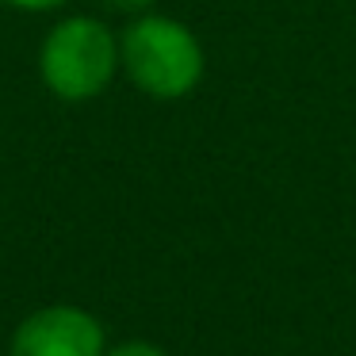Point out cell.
<instances>
[{"instance_id": "obj_1", "label": "cell", "mask_w": 356, "mask_h": 356, "mask_svg": "<svg viewBox=\"0 0 356 356\" xmlns=\"http://www.w3.org/2000/svg\"><path fill=\"white\" fill-rule=\"evenodd\" d=\"M119 62L123 77L142 96L161 104L192 96L207 73V54L195 31L154 8L127 19L119 31Z\"/></svg>"}, {"instance_id": "obj_2", "label": "cell", "mask_w": 356, "mask_h": 356, "mask_svg": "<svg viewBox=\"0 0 356 356\" xmlns=\"http://www.w3.org/2000/svg\"><path fill=\"white\" fill-rule=\"evenodd\" d=\"M39 81L54 100L88 104L111 88L123 73L119 62V31L100 16H62L39 42Z\"/></svg>"}, {"instance_id": "obj_3", "label": "cell", "mask_w": 356, "mask_h": 356, "mask_svg": "<svg viewBox=\"0 0 356 356\" xmlns=\"http://www.w3.org/2000/svg\"><path fill=\"white\" fill-rule=\"evenodd\" d=\"M108 333L100 318L73 302L39 307L16 325L8 356H104Z\"/></svg>"}, {"instance_id": "obj_4", "label": "cell", "mask_w": 356, "mask_h": 356, "mask_svg": "<svg viewBox=\"0 0 356 356\" xmlns=\"http://www.w3.org/2000/svg\"><path fill=\"white\" fill-rule=\"evenodd\" d=\"M104 356H169L161 345H154V341H123V345L108 348Z\"/></svg>"}, {"instance_id": "obj_5", "label": "cell", "mask_w": 356, "mask_h": 356, "mask_svg": "<svg viewBox=\"0 0 356 356\" xmlns=\"http://www.w3.org/2000/svg\"><path fill=\"white\" fill-rule=\"evenodd\" d=\"M100 4H104L108 12H119V16H127V19H131V16H142V12L154 8V0H100Z\"/></svg>"}, {"instance_id": "obj_6", "label": "cell", "mask_w": 356, "mask_h": 356, "mask_svg": "<svg viewBox=\"0 0 356 356\" xmlns=\"http://www.w3.org/2000/svg\"><path fill=\"white\" fill-rule=\"evenodd\" d=\"M0 4H8V8H16V12H58V8H65L70 0H0Z\"/></svg>"}]
</instances>
